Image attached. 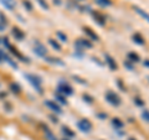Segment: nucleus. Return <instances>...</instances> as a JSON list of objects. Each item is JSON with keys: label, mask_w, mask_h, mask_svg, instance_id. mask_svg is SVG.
I'll return each instance as SVG.
<instances>
[{"label": "nucleus", "mask_w": 149, "mask_h": 140, "mask_svg": "<svg viewBox=\"0 0 149 140\" xmlns=\"http://www.w3.org/2000/svg\"><path fill=\"white\" fill-rule=\"evenodd\" d=\"M35 51L37 52V55H40V56H45V55H46V49H45L41 44H39V42H36Z\"/></svg>", "instance_id": "6e6552de"}, {"label": "nucleus", "mask_w": 149, "mask_h": 140, "mask_svg": "<svg viewBox=\"0 0 149 140\" xmlns=\"http://www.w3.org/2000/svg\"><path fill=\"white\" fill-rule=\"evenodd\" d=\"M57 36L62 40V42H66V41H67V36H66V35H63L62 32H57Z\"/></svg>", "instance_id": "a211bd4d"}, {"label": "nucleus", "mask_w": 149, "mask_h": 140, "mask_svg": "<svg viewBox=\"0 0 149 140\" xmlns=\"http://www.w3.org/2000/svg\"><path fill=\"white\" fill-rule=\"evenodd\" d=\"M130 140H134V139H130Z\"/></svg>", "instance_id": "393cba45"}, {"label": "nucleus", "mask_w": 149, "mask_h": 140, "mask_svg": "<svg viewBox=\"0 0 149 140\" xmlns=\"http://www.w3.org/2000/svg\"><path fill=\"white\" fill-rule=\"evenodd\" d=\"M128 58H129V61L130 62H139V56L137 53H134V52H129L128 53Z\"/></svg>", "instance_id": "9b49d317"}, {"label": "nucleus", "mask_w": 149, "mask_h": 140, "mask_svg": "<svg viewBox=\"0 0 149 140\" xmlns=\"http://www.w3.org/2000/svg\"><path fill=\"white\" fill-rule=\"evenodd\" d=\"M93 17L96 19V21L98 22L100 25H104V24H106V19H104V16H103V15H101L100 12L95 11V12H93Z\"/></svg>", "instance_id": "423d86ee"}, {"label": "nucleus", "mask_w": 149, "mask_h": 140, "mask_svg": "<svg viewBox=\"0 0 149 140\" xmlns=\"http://www.w3.org/2000/svg\"><path fill=\"white\" fill-rule=\"evenodd\" d=\"M148 79H149V77H148Z\"/></svg>", "instance_id": "a878e982"}, {"label": "nucleus", "mask_w": 149, "mask_h": 140, "mask_svg": "<svg viewBox=\"0 0 149 140\" xmlns=\"http://www.w3.org/2000/svg\"><path fill=\"white\" fill-rule=\"evenodd\" d=\"M65 140H66V139H65Z\"/></svg>", "instance_id": "bb28decb"}, {"label": "nucleus", "mask_w": 149, "mask_h": 140, "mask_svg": "<svg viewBox=\"0 0 149 140\" xmlns=\"http://www.w3.org/2000/svg\"><path fill=\"white\" fill-rule=\"evenodd\" d=\"M45 104L49 107V108H51L54 112H56V113H61V109H60V107L55 103V102H52V100H46L45 102Z\"/></svg>", "instance_id": "39448f33"}, {"label": "nucleus", "mask_w": 149, "mask_h": 140, "mask_svg": "<svg viewBox=\"0 0 149 140\" xmlns=\"http://www.w3.org/2000/svg\"><path fill=\"white\" fill-rule=\"evenodd\" d=\"M133 40L136 41V42L138 45H143L146 41H144V39L142 37V35H139V34H136V35H133Z\"/></svg>", "instance_id": "f8f14e48"}, {"label": "nucleus", "mask_w": 149, "mask_h": 140, "mask_svg": "<svg viewBox=\"0 0 149 140\" xmlns=\"http://www.w3.org/2000/svg\"><path fill=\"white\" fill-rule=\"evenodd\" d=\"M106 99H107V102H108L109 104H112V105H114V107H118L119 104H120V98L114 92H107V94H106Z\"/></svg>", "instance_id": "f257e3e1"}, {"label": "nucleus", "mask_w": 149, "mask_h": 140, "mask_svg": "<svg viewBox=\"0 0 149 140\" xmlns=\"http://www.w3.org/2000/svg\"><path fill=\"white\" fill-rule=\"evenodd\" d=\"M62 130H63V133H65V134L68 135V137H73V135H74V133H73V132H71V129L67 128V127H63V128H62Z\"/></svg>", "instance_id": "2eb2a0df"}, {"label": "nucleus", "mask_w": 149, "mask_h": 140, "mask_svg": "<svg viewBox=\"0 0 149 140\" xmlns=\"http://www.w3.org/2000/svg\"><path fill=\"white\" fill-rule=\"evenodd\" d=\"M39 1H40V4H41V5H42L45 9H49V6H47V4H46V3H44V0H39Z\"/></svg>", "instance_id": "4be33fe9"}, {"label": "nucleus", "mask_w": 149, "mask_h": 140, "mask_svg": "<svg viewBox=\"0 0 149 140\" xmlns=\"http://www.w3.org/2000/svg\"><path fill=\"white\" fill-rule=\"evenodd\" d=\"M77 127H78V129H80L81 132L88 133L92 129V124H91V122L88 119H82V120H80V122L77 123Z\"/></svg>", "instance_id": "f03ea898"}, {"label": "nucleus", "mask_w": 149, "mask_h": 140, "mask_svg": "<svg viewBox=\"0 0 149 140\" xmlns=\"http://www.w3.org/2000/svg\"><path fill=\"white\" fill-rule=\"evenodd\" d=\"M96 3L100 4L101 6H111L112 5L111 0H96Z\"/></svg>", "instance_id": "ddd939ff"}, {"label": "nucleus", "mask_w": 149, "mask_h": 140, "mask_svg": "<svg viewBox=\"0 0 149 140\" xmlns=\"http://www.w3.org/2000/svg\"><path fill=\"white\" fill-rule=\"evenodd\" d=\"M83 31H85L86 34H87L88 36H90L92 40H95V41H98V40H100L98 35H97V34H95V32H93V31L90 29V27H85V29H83Z\"/></svg>", "instance_id": "0eeeda50"}, {"label": "nucleus", "mask_w": 149, "mask_h": 140, "mask_svg": "<svg viewBox=\"0 0 149 140\" xmlns=\"http://www.w3.org/2000/svg\"><path fill=\"white\" fill-rule=\"evenodd\" d=\"M98 116H100V118H102V119L107 118V115H106V114H98Z\"/></svg>", "instance_id": "b1692460"}, {"label": "nucleus", "mask_w": 149, "mask_h": 140, "mask_svg": "<svg viewBox=\"0 0 149 140\" xmlns=\"http://www.w3.org/2000/svg\"><path fill=\"white\" fill-rule=\"evenodd\" d=\"M57 98H58V100L61 102V103H65V104L67 103V102H66V99H65V98H63L62 96H57Z\"/></svg>", "instance_id": "aec40b11"}, {"label": "nucleus", "mask_w": 149, "mask_h": 140, "mask_svg": "<svg viewBox=\"0 0 149 140\" xmlns=\"http://www.w3.org/2000/svg\"><path fill=\"white\" fill-rule=\"evenodd\" d=\"M27 78L30 79V82L32 83L34 86H36L37 87V89H40V85H41V81L37 77H35V76H27Z\"/></svg>", "instance_id": "9d476101"}, {"label": "nucleus", "mask_w": 149, "mask_h": 140, "mask_svg": "<svg viewBox=\"0 0 149 140\" xmlns=\"http://www.w3.org/2000/svg\"><path fill=\"white\" fill-rule=\"evenodd\" d=\"M58 92L62 93L65 96H71L73 93V89L71 86H68L67 83H61V85L58 86Z\"/></svg>", "instance_id": "7ed1b4c3"}, {"label": "nucleus", "mask_w": 149, "mask_h": 140, "mask_svg": "<svg viewBox=\"0 0 149 140\" xmlns=\"http://www.w3.org/2000/svg\"><path fill=\"white\" fill-rule=\"evenodd\" d=\"M144 66L149 67V60H144Z\"/></svg>", "instance_id": "5701e85b"}, {"label": "nucleus", "mask_w": 149, "mask_h": 140, "mask_svg": "<svg viewBox=\"0 0 149 140\" xmlns=\"http://www.w3.org/2000/svg\"><path fill=\"white\" fill-rule=\"evenodd\" d=\"M83 99H87V102H88V103H91V102L93 100V98H91L90 96H87V94H85V96H83Z\"/></svg>", "instance_id": "6ab92c4d"}, {"label": "nucleus", "mask_w": 149, "mask_h": 140, "mask_svg": "<svg viewBox=\"0 0 149 140\" xmlns=\"http://www.w3.org/2000/svg\"><path fill=\"white\" fill-rule=\"evenodd\" d=\"M133 9L137 11V14H139V15H141L142 17H144V19H146V20L149 22V14H148V12H146L144 10H142V9H139L138 6H134Z\"/></svg>", "instance_id": "1a4fd4ad"}, {"label": "nucleus", "mask_w": 149, "mask_h": 140, "mask_svg": "<svg viewBox=\"0 0 149 140\" xmlns=\"http://www.w3.org/2000/svg\"><path fill=\"white\" fill-rule=\"evenodd\" d=\"M106 62H107V64L109 66V68H111V69H113V71L118 68V66H117V63H116V61L111 57L109 55H106Z\"/></svg>", "instance_id": "20e7f679"}, {"label": "nucleus", "mask_w": 149, "mask_h": 140, "mask_svg": "<svg viewBox=\"0 0 149 140\" xmlns=\"http://www.w3.org/2000/svg\"><path fill=\"white\" fill-rule=\"evenodd\" d=\"M50 44H51V45H52V47H55L56 50H58V51H60V50H61V46H60V45H58L57 42H56V41H55V40H50Z\"/></svg>", "instance_id": "f3484780"}, {"label": "nucleus", "mask_w": 149, "mask_h": 140, "mask_svg": "<svg viewBox=\"0 0 149 140\" xmlns=\"http://www.w3.org/2000/svg\"><path fill=\"white\" fill-rule=\"evenodd\" d=\"M142 116H143V119L146 120V122L149 123V110H143V113H142Z\"/></svg>", "instance_id": "dca6fc26"}, {"label": "nucleus", "mask_w": 149, "mask_h": 140, "mask_svg": "<svg viewBox=\"0 0 149 140\" xmlns=\"http://www.w3.org/2000/svg\"><path fill=\"white\" fill-rule=\"evenodd\" d=\"M112 124H113L114 127H117V128H122L123 127V122L120 119H118V118H114L113 120H112Z\"/></svg>", "instance_id": "4468645a"}, {"label": "nucleus", "mask_w": 149, "mask_h": 140, "mask_svg": "<svg viewBox=\"0 0 149 140\" xmlns=\"http://www.w3.org/2000/svg\"><path fill=\"white\" fill-rule=\"evenodd\" d=\"M134 102H136L138 105H143V104H144V102H142L141 99H139V98H136V99H134Z\"/></svg>", "instance_id": "412c9836"}]
</instances>
